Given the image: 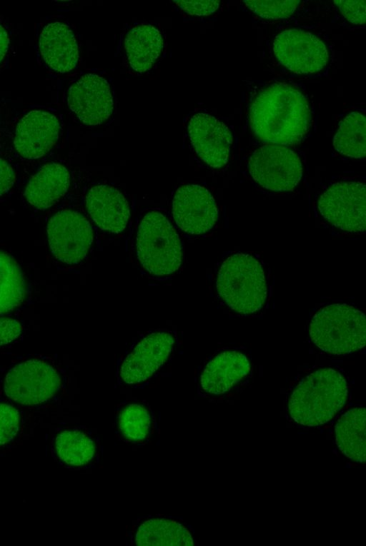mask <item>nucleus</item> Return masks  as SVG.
I'll return each instance as SVG.
<instances>
[{
  "mask_svg": "<svg viewBox=\"0 0 366 546\" xmlns=\"http://www.w3.org/2000/svg\"><path fill=\"white\" fill-rule=\"evenodd\" d=\"M248 113L253 134L266 144H297L311 124L307 96L287 82H273L258 90L252 98Z\"/></svg>",
  "mask_w": 366,
  "mask_h": 546,
  "instance_id": "obj_1",
  "label": "nucleus"
},
{
  "mask_svg": "<svg viewBox=\"0 0 366 546\" xmlns=\"http://www.w3.org/2000/svg\"><path fill=\"white\" fill-rule=\"evenodd\" d=\"M347 393V381L339 371L318 369L303 378L292 392L290 415L304 426L325 424L343 408Z\"/></svg>",
  "mask_w": 366,
  "mask_h": 546,
  "instance_id": "obj_2",
  "label": "nucleus"
},
{
  "mask_svg": "<svg viewBox=\"0 0 366 546\" xmlns=\"http://www.w3.org/2000/svg\"><path fill=\"white\" fill-rule=\"evenodd\" d=\"M136 253L142 268L156 278L174 275L183 263L181 240L169 219L151 211L141 220L136 236Z\"/></svg>",
  "mask_w": 366,
  "mask_h": 546,
  "instance_id": "obj_3",
  "label": "nucleus"
},
{
  "mask_svg": "<svg viewBox=\"0 0 366 546\" xmlns=\"http://www.w3.org/2000/svg\"><path fill=\"white\" fill-rule=\"evenodd\" d=\"M217 290L224 303L240 314L260 310L267 298V283L259 261L249 254L235 253L221 265Z\"/></svg>",
  "mask_w": 366,
  "mask_h": 546,
  "instance_id": "obj_4",
  "label": "nucleus"
},
{
  "mask_svg": "<svg viewBox=\"0 0 366 546\" xmlns=\"http://www.w3.org/2000/svg\"><path fill=\"white\" fill-rule=\"evenodd\" d=\"M310 335L325 352L340 355L357 351L365 345V314L345 303L327 305L312 318Z\"/></svg>",
  "mask_w": 366,
  "mask_h": 546,
  "instance_id": "obj_5",
  "label": "nucleus"
},
{
  "mask_svg": "<svg viewBox=\"0 0 366 546\" xmlns=\"http://www.w3.org/2000/svg\"><path fill=\"white\" fill-rule=\"evenodd\" d=\"M272 51L277 61L298 75H314L330 63V51L316 34L300 29H285L277 34Z\"/></svg>",
  "mask_w": 366,
  "mask_h": 546,
  "instance_id": "obj_6",
  "label": "nucleus"
},
{
  "mask_svg": "<svg viewBox=\"0 0 366 546\" xmlns=\"http://www.w3.org/2000/svg\"><path fill=\"white\" fill-rule=\"evenodd\" d=\"M248 164L254 181L272 191L293 190L302 175L300 156L286 146L263 145L252 153Z\"/></svg>",
  "mask_w": 366,
  "mask_h": 546,
  "instance_id": "obj_7",
  "label": "nucleus"
},
{
  "mask_svg": "<svg viewBox=\"0 0 366 546\" xmlns=\"http://www.w3.org/2000/svg\"><path fill=\"white\" fill-rule=\"evenodd\" d=\"M318 209L330 224L350 233L366 229L365 185L345 181L329 186L320 196Z\"/></svg>",
  "mask_w": 366,
  "mask_h": 546,
  "instance_id": "obj_8",
  "label": "nucleus"
},
{
  "mask_svg": "<svg viewBox=\"0 0 366 546\" xmlns=\"http://www.w3.org/2000/svg\"><path fill=\"white\" fill-rule=\"evenodd\" d=\"M61 387L56 369L41 360H29L12 368L4 380V392L22 405H36L54 398Z\"/></svg>",
  "mask_w": 366,
  "mask_h": 546,
  "instance_id": "obj_9",
  "label": "nucleus"
},
{
  "mask_svg": "<svg viewBox=\"0 0 366 546\" xmlns=\"http://www.w3.org/2000/svg\"><path fill=\"white\" fill-rule=\"evenodd\" d=\"M176 342L174 332L167 330H154L143 336L120 364V380L134 385L149 379L167 360Z\"/></svg>",
  "mask_w": 366,
  "mask_h": 546,
  "instance_id": "obj_10",
  "label": "nucleus"
},
{
  "mask_svg": "<svg viewBox=\"0 0 366 546\" xmlns=\"http://www.w3.org/2000/svg\"><path fill=\"white\" fill-rule=\"evenodd\" d=\"M50 249L56 259L76 265L86 256L93 241L90 223L79 212L62 210L55 213L47 226Z\"/></svg>",
  "mask_w": 366,
  "mask_h": 546,
  "instance_id": "obj_11",
  "label": "nucleus"
},
{
  "mask_svg": "<svg viewBox=\"0 0 366 546\" xmlns=\"http://www.w3.org/2000/svg\"><path fill=\"white\" fill-rule=\"evenodd\" d=\"M172 215L183 231L201 235L214 227L218 219V209L207 188L195 184H184L179 187L174 195Z\"/></svg>",
  "mask_w": 366,
  "mask_h": 546,
  "instance_id": "obj_12",
  "label": "nucleus"
},
{
  "mask_svg": "<svg viewBox=\"0 0 366 546\" xmlns=\"http://www.w3.org/2000/svg\"><path fill=\"white\" fill-rule=\"evenodd\" d=\"M67 102L78 118L90 126L104 123L114 110V100L108 81L94 74L81 76L70 86Z\"/></svg>",
  "mask_w": 366,
  "mask_h": 546,
  "instance_id": "obj_13",
  "label": "nucleus"
},
{
  "mask_svg": "<svg viewBox=\"0 0 366 546\" xmlns=\"http://www.w3.org/2000/svg\"><path fill=\"white\" fill-rule=\"evenodd\" d=\"M187 128L191 143L204 163L213 168L227 164L233 138L223 122L208 113H198L190 118Z\"/></svg>",
  "mask_w": 366,
  "mask_h": 546,
  "instance_id": "obj_14",
  "label": "nucleus"
},
{
  "mask_svg": "<svg viewBox=\"0 0 366 546\" xmlns=\"http://www.w3.org/2000/svg\"><path fill=\"white\" fill-rule=\"evenodd\" d=\"M59 131L60 123L56 116L42 110L31 111L17 123L14 147L24 158H39L54 146Z\"/></svg>",
  "mask_w": 366,
  "mask_h": 546,
  "instance_id": "obj_15",
  "label": "nucleus"
},
{
  "mask_svg": "<svg viewBox=\"0 0 366 546\" xmlns=\"http://www.w3.org/2000/svg\"><path fill=\"white\" fill-rule=\"evenodd\" d=\"M38 46L43 61L55 71L66 73L78 64L76 39L66 24L54 21L46 24L40 33Z\"/></svg>",
  "mask_w": 366,
  "mask_h": 546,
  "instance_id": "obj_16",
  "label": "nucleus"
},
{
  "mask_svg": "<svg viewBox=\"0 0 366 546\" xmlns=\"http://www.w3.org/2000/svg\"><path fill=\"white\" fill-rule=\"evenodd\" d=\"M86 208L96 224L111 233L122 231L130 216L124 196L107 185H96L89 189L86 196Z\"/></svg>",
  "mask_w": 366,
  "mask_h": 546,
  "instance_id": "obj_17",
  "label": "nucleus"
},
{
  "mask_svg": "<svg viewBox=\"0 0 366 546\" xmlns=\"http://www.w3.org/2000/svg\"><path fill=\"white\" fill-rule=\"evenodd\" d=\"M250 363L245 355L237 350H225L215 355L204 365L200 385L207 393L220 395L245 378Z\"/></svg>",
  "mask_w": 366,
  "mask_h": 546,
  "instance_id": "obj_18",
  "label": "nucleus"
},
{
  "mask_svg": "<svg viewBox=\"0 0 366 546\" xmlns=\"http://www.w3.org/2000/svg\"><path fill=\"white\" fill-rule=\"evenodd\" d=\"M131 540L135 545H194L189 527L181 520L164 516L141 519L134 525Z\"/></svg>",
  "mask_w": 366,
  "mask_h": 546,
  "instance_id": "obj_19",
  "label": "nucleus"
},
{
  "mask_svg": "<svg viewBox=\"0 0 366 546\" xmlns=\"http://www.w3.org/2000/svg\"><path fill=\"white\" fill-rule=\"evenodd\" d=\"M69 186L67 169L61 164L49 163L31 178L24 196L34 207L44 209L56 203L66 193Z\"/></svg>",
  "mask_w": 366,
  "mask_h": 546,
  "instance_id": "obj_20",
  "label": "nucleus"
},
{
  "mask_svg": "<svg viewBox=\"0 0 366 546\" xmlns=\"http://www.w3.org/2000/svg\"><path fill=\"white\" fill-rule=\"evenodd\" d=\"M164 47L161 31L152 24L132 28L124 39V49L131 68L143 73L149 70L159 57Z\"/></svg>",
  "mask_w": 366,
  "mask_h": 546,
  "instance_id": "obj_21",
  "label": "nucleus"
},
{
  "mask_svg": "<svg viewBox=\"0 0 366 546\" xmlns=\"http://www.w3.org/2000/svg\"><path fill=\"white\" fill-rule=\"evenodd\" d=\"M365 408L347 410L335 425V440L340 451L348 458L365 462L366 457Z\"/></svg>",
  "mask_w": 366,
  "mask_h": 546,
  "instance_id": "obj_22",
  "label": "nucleus"
},
{
  "mask_svg": "<svg viewBox=\"0 0 366 546\" xmlns=\"http://www.w3.org/2000/svg\"><path fill=\"white\" fill-rule=\"evenodd\" d=\"M54 449L57 458L64 465L80 467L89 464L97 455L93 438L79 429H66L56 437Z\"/></svg>",
  "mask_w": 366,
  "mask_h": 546,
  "instance_id": "obj_23",
  "label": "nucleus"
},
{
  "mask_svg": "<svg viewBox=\"0 0 366 546\" xmlns=\"http://www.w3.org/2000/svg\"><path fill=\"white\" fill-rule=\"evenodd\" d=\"M335 149L345 156L364 158L366 156V119L365 114L355 110L340 123L333 138Z\"/></svg>",
  "mask_w": 366,
  "mask_h": 546,
  "instance_id": "obj_24",
  "label": "nucleus"
},
{
  "mask_svg": "<svg viewBox=\"0 0 366 546\" xmlns=\"http://www.w3.org/2000/svg\"><path fill=\"white\" fill-rule=\"evenodd\" d=\"M25 292V280L20 267L10 256L0 251V314L20 306Z\"/></svg>",
  "mask_w": 366,
  "mask_h": 546,
  "instance_id": "obj_25",
  "label": "nucleus"
},
{
  "mask_svg": "<svg viewBox=\"0 0 366 546\" xmlns=\"http://www.w3.org/2000/svg\"><path fill=\"white\" fill-rule=\"evenodd\" d=\"M117 422L120 435L129 443H144L150 435L151 412L148 406L140 401L123 405L118 412Z\"/></svg>",
  "mask_w": 366,
  "mask_h": 546,
  "instance_id": "obj_26",
  "label": "nucleus"
},
{
  "mask_svg": "<svg viewBox=\"0 0 366 546\" xmlns=\"http://www.w3.org/2000/svg\"><path fill=\"white\" fill-rule=\"evenodd\" d=\"M254 14L265 20H280L292 16L298 9L300 1H242Z\"/></svg>",
  "mask_w": 366,
  "mask_h": 546,
  "instance_id": "obj_27",
  "label": "nucleus"
},
{
  "mask_svg": "<svg viewBox=\"0 0 366 546\" xmlns=\"http://www.w3.org/2000/svg\"><path fill=\"white\" fill-rule=\"evenodd\" d=\"M20 414L13 406L0 403V445L7 444L17 435Z\"/></svg>",
  "mask_w": 366,
  "mask_h": 546,
  "instance_id": "obj_28",
  "label": "nucleus"
},
{
  "mask_svg": "<svg viewBox=\"0 0 366 546\" xmlns=\"http://www.w3.org/2000/svg\"><path fill=\"white\" fill-rule=\"evenodd\" d=\"M333 4L344 19L353 25L365 23V1H335Z\"/></svg>",
  "mask_w": 366,
  "mask_h": 546,
  "instance_id": "obj_29",
  "label": "nucleus"
},
{
  "mask_svg": "<svg viewBox=\"0 0 366 546\" xmlns=\"http://www.w3.org/2000/svg\"><path fill=\"white\" fill-rule=\"evenodd\" d=\"M184 12L198 16H207L216 12L220 1H174Z\"/></svg>",
  "mask_w": 366,
  "mask_h": 546,
  "instance_id": "obj_30",
  "label": "nucleus"
},
{
  "mask_svg": "<svg viewBox=\"0 0 366 546\" xmlns=\"http://www.w3.org/2000/svg\"><path fill=\"white\" fill-rule=\"evenodd\" d=\"M22 327L14 319L0 318V346L14 340L21 333Z\"/></svg>",
  "mask_w": 366,
  "mask_h": 546,
  "instance_id": "obj_31",
  "label": "nucleus"
},
{
  "mask_svg": "<svg viewBox=\"0 0 366 546\" xmlns=\"http://www.w3.org/2000/svg\"><path fill=\"white\" fill-rule=\"evenodd\" d=\"M15 181L14 172L8 162L0 158V196L7 192Z\"/></svg>",
  "mask_w": 366,
  "mask_h": 546,
  "instance_id": "obj_32",
  "label": "nucleus"
},
{
  "mask_svg": "<svg viewBox=\"0 0 366 546\" xmlns=\"http://www.w3.org/2000/svg\"><path fill=\"white\" fill-rule=\"evenodd\" d=\"M9 46V33L5 26L0 23V63L6 56Z\"/></svg>",
  "mask_w": 366,
  "mask_h": 546,
  "instance_id": "obj_33",
  "label": "nucleus"
}]
</instances>
